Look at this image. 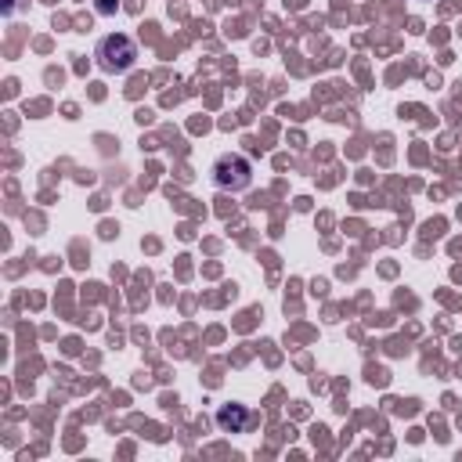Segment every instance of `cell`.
Instances as JSON below:
<instances>
[{"mask_svg": "<svg viewBox=\"0 0 462 462\" xmlns=\"http://www.w3.org/2000/svg\"><path fill=\"white\" fill-rule=\"evenodd\" d=\"M134 58H137V51H134L130 36H105L97 43V65L105 72H123L134 65Z\"/></svg>", "mask_w": 462, "mask_h": 462, "instance_id": "cell-1", "label": "cell"}, {"mask_svg": "<svg viewBox=\"0 0 462 462\" xmlns=\"http://www.w3.org/2000/svg\"><path fill=\"white\" fill-rule=\"evenodd\" d=\"M213 180L217 188H231V191H242L249 184V162L242 155H220L213 162Z\"/></svg>", "mask_w": 462, "mask_h": 462, "instance_id": "cell-2", "label": "cell"}]
</instances>
